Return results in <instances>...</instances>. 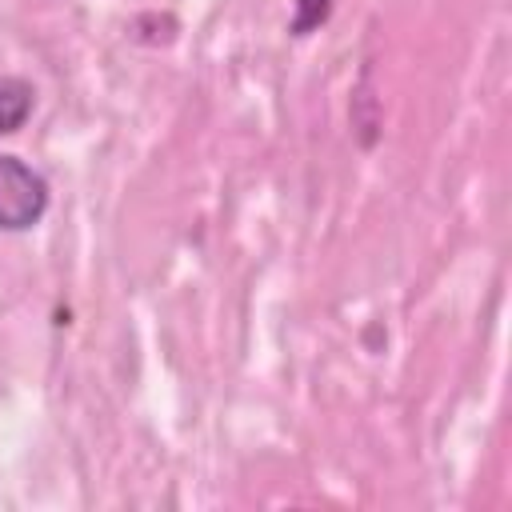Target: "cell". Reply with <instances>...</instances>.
<instances>
[{"label":"cell","mask_w":512,"mask_h":512,"mask_svg":"<svg viewBox=\"0 0 512 512\" xmlns=\"http://www.w3.org/2000/svg\"><path fill=\"white\" fill-rule=\"evenodd\" d=\"M332 16V0H296V16H292V32L296 36H308L312 28H320L324 20Z\"/></svg>","instance_id":"3"},{"label":"cell","mask_w":512,"mask_h":512,"mask_svg":"<svg viewBox=\"0 0 512 512\" xmlns=\"http://www.w3.org/2000/svg\"><path fill=\"white\" fill-rule=\"evenodd\" d=\"M48 208V180L20 156H0V228L24 232Z\"/></svg>","instance_id":"1"},{"label":"cell","mask_w":512,"mask_h":512,"mask_svg":"<svg viewBox=\"0 0 512 512\" xmlns=\"http://www.w3.org/2000/svg\"><path fill=\"white\" fill-rule=\"evenodd\" d=\"M32 84L20 76H0V136L24 128V120L32 116Z\"/></svg>","instance_id":"2"}]
</instances>
